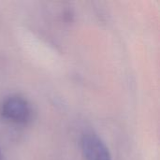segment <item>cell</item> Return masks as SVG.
I'll list each match as a JSON object with an SVG mask.
<instances>
[{
	"label": "cell",
	"mask_w": 160,
	"mask_h": 160,
	"mask_svg": "<svg viewBox=\"0 0 160 160\" xmlns=\"http://www.w3.org/2000/svg\"><path fill=\"white\" fill-rule=\"evenodd\" d=\"M82 150L85 160H112L108 148L94 133H85L82 136Z\"/></svg>",
	"instance_id": "obj_2"
},
{
	"label": "cell",
	"mask_w": 160,
	"mask_h": 160,
	"mask_svg": "<svg viewBox=\"0 0 160 160\" xmlns=\"http://www.w3.org/2000/svg\"><path fill=\"white\" fill-rule=\"evenodd\" d=\"M1 116L15 125H26L31 119V107L21 96L12 95L6 98L0 105Z\"/></svg>",
	"instance_id": "obj_1"
}]
</instances>
